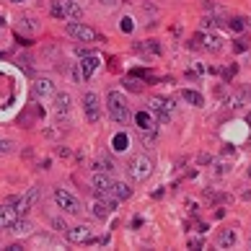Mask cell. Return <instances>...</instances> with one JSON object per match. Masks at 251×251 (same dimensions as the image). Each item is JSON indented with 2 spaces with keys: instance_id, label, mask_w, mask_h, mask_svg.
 I'll list each match as a JSON object with an SVG mask.
<instances>
[{
  "instance_id": "obj_26",
  "label": "cell",
  "mask_w": 251,
  "mask_h": 251,
  "mask_svg": "<svg viewBox=\"0 0 251 251\" xmlns=\"http://www.w3.org/2000/svg\"><path fill=\"white\" fill-rule=\"evenodd\" d=\"M212 26H215V18H204L202 21V29H212Z\"/></svg>"
},
{
  "instance_id": "obj_24",
  "label": "cell",
  "mask_w": 251,
  "mask_h": 251,
  "mask_svg": "<svg viewBox=\"0 0 251 251\" xmlns=\"http://www.w3.org/2000/svg\"><path fill=\"white\" fill-rule=\"evenodd\" d=\"M52 16H57V18H65V8H62V0H60V3H54V5H52Z\"/></svg>"
},
{
  "instance_id": "obj_16",
  "label": "cell",
  "mask_w": 251,
  "mask_h": 251,
  "mask_svg": "<svg viewBox=\"0 0 251 251\" xmlns=\"http://www.w3.org/2000/svg\"><path fill=\"white\" fill-rule=\"evenodd\" d=\"M236 244V233L230 228H226V230H220V236H218V246L220 249H230Z\"/></svg>"
},
{
  "instance_id": "obj_2",
  "label": "cell",
  "mask_w": 251,
  "mask_h": 251,
  "mask_svg": "<svg viewBox=\"0 0 251 251\" xmlns=\"http://www.w3.org/2000/svg\"><path fill=\"white\" fill-rule=\"evenodd\" d=\"M127 174H129V179H132V181H145L148 176L153 174V161L145 153L135 155L132 161L127 163Z\"/></svg>"
},
{
  "instance_id": "obj_12",
  "label": "cell",
  "mask_w": 251,
  "mask_h": 251,
  "mask_svg": "<svg viewBox=\"0 0 251 251\" xmlns=\"http://www.w3.org/2000/svg\"><path fill=\"white\" fill-rule=\"evenodd\" d=\"M129 194H132V187L125 181H114L111 184V197H114L117 202H122V200H129Z\"/></svg>"
},
{
  "instance_id": "obj_13",
  "label": "cell",
  "mask_w": 251,
  "mask_h": 251,
  "mask_svg": "<svg viewBox=\"0 0 251 251\" xmlns=\"http://www.w3.org/2000/svg\"><path fill=\"white\" fill-rule=\"evenodd\" d=\"M16 218H18V212L13 210V204H3L0 207V228H11Z\"/></svg>"
},
{
  "instance_id": "obj_23",
  "label": "cell",
  "mask_w": 251,
  "mask_h": 251,
  "mask_svg": "<svg viewBox=\"0 0 251 251\" xmlns=\"http://www.w3.org/2000/svg\"><path fill=\"white\" fill-rule=\"evenodd\" d=\"M228 26H230L233 31H244L249 24H246V18H230V21H228Z\"/></svg>"
},
{
  "instance_id": "obj_8",
  "label": "cell",
  "mask_w": 251,
  "mask_h": 251,
  "mask_svg": "<svg viewBox=\"0 0 251 251\" xmlns=\"http://www.w3.org/2000/svg\"><path fill=\"white\" fill-rule=\"evenodd\" d=\"M135 125H137V129H140L143 135H153L155 132V119H153L151 111H137V114H135Z\"/></svg>"
},
{
  "instance_id": "obj_22",
  "label": "cell",
  "mask_w": 251,
  "mask_h": 251,
  "mask_svg": "<svg viewBox=\"0 0 251 251\" xmlns=\"http://www.w3.org/2000/svg\"><path fill=\"white\" fill-rule=\"evenodd\" d=\"M127 143H129V137H127V135H122V132H119V135L114 137V151H127V148H129Z\"/></svg>"
},
{
  "instance_id": "obj_14",
  "label": "cell",
  "mask_w": 251,
  "mask_h": 251,
  "mask_svg": "<svg viewBox=\"0 0 251 251\" xmlns=\"http://www.w3.org/2000/svg\"><path fill=\"white\" fill-rule=\"evenodd\" d=\"M78 65H80V70H83V78H91L96 73V68H99V57H96V54H86L83 62H78Z\"/></svg>"
},
{
  "instance_id": "obj_27",
  "label": "cell",
  "mask_w": 251,
  "mask_h": 251,
  "mask_svg": "<svg viewBox=\"0 0 251 251\" xmlns=\"http://www.w3.org/2000/svg\"><path fill=\"white\" fill-rule=\"evenodd\" d=\"M54 228H57V230H68V223H65V220H54Z\"/></svg>"
},
{
  "instance_id": "obj_3",
  "label": "cell",
  "mask_w": 251,
  "mask_h": 251,
  "mask_svg": "<svg viewBox=\"0 0 251 251\" xmlns=\"http://www.w3.org/2000/svg\"><path fill=\"white\" fill-rule=\"evenodd\" d=\"M54 204H57L62 212H68V215H78V212L83 210V204L78 202V197H73V194L68 189H62V187L54 189Z\"/></svg>"
},
{
  "instance_id": "obj_20",
  "label": "cell",
  "mask_w": 251,
  "mask_h": 251,
  "mask_svg": "<svg viewBox=\"0 0 251 251\" xmlns=\"http://www.w3.org/2000/svg\"><path fill=\"white\" fill-rule=\"evenodd\" d=\"M181 99L187 101V104H192V106H202V104H204L202 94H197V91H187V88L181 91Z\"/></svg>"
},
{
  "instance_id": "obj_32",
  "label": "cell",
  "mask_w": 251,
  "mask_h": 251,
  "mask_svg": "<svg viewBox=\"0 0 251 251\" xmlns=\"http://www.w3.org/2000/svg\"><path fill=\"white\" fill-rule=\"evenodd\" d=\"M249 145H251V140H249Z\"/></svg>"
},
{
  "instance_id": "obj_5",
  "label": "cell",
  "mask_w": 251,
  "mask_h": 251,
  "mask_svg": "<svg viewBox=\"0 0 251 251\" xmlns=\"http://www.w3.org/2000/svg\"><path fill=\"white\" fill-rule=\"evenodd\" d=\"M68 34L73 36V39H78V42H96V36H99L91 26L80 24V21H70L68 24Z\"/></svg>"
},
{
  "instance_id": "obj_17",
  "label": "cell",
  "mask_w": 251,
  "mask_h": 251,
  "mask_svg": "<svg viewBox=\"0 0 251 251\" xmlns=\"http://www.w3.org/2000/svg\"><path fill=\"white\" fill-rule=\"evenodd\" d=\"M54 111H57V114H68V111H70V96L68 94H57V96H54Z\"/></svg>"
},
{
  "instance_id": "obj_31",
  "label": "cell",
  "mask_w": 251,
  "mask_h": 251,
  "mask_svg": "<svg viewBox=\"0 0 251 251\" xmlns=\"http://www.w3.org/2000/svg\"><path fill=\"white\" fill-rule=\"evenodd\" d=\"M249 176H251V166H249Z\"/></svg>"
},
{
  "instance_id": "obj_1",
  "label": "cell",
  "mask_w": 251,
  "mask_h": 251,
  "mask_svg": "<svg viewBox=\"0 0 251 251\" xmlns=\"http://www.w3.org/2000/svg\"><path fill=\"white\" fill-rule=\"evenodd\" d=\"M106 109H109V114L111 119H114L117 125H127L129 122V104H127V99L122 91H109L106 94Z\"/></svg>"
},
{
  "instance_id": "obj_6",
  "label": "cell",
  "mask_w": 251,
  "mask_h": 251,
  "mask_svg": "<svg viewBox=\"0 0 251 251\" xmlns=\"http://www.w3.org/2000/svg\"><path fill=\"white\" fill-rule=\"evenodd\" d=\"M91 184H94V192H96V197L106 200L109 194H111V184H114V181H111V176H109V174H104V171L99 169V171L94 174V179H91Z\"/></svg>"
},
{
  "instance_id": "obj_29",
  "label": "cell",
  "mask_w": 251,
  "mask_h": 251,
  "mask_svg": "<svg viewBox=\"0 0 251 251\" xmlns=\"http://www.w3.org/2000/svg\"><path fill=\"white\" fill-rule=\"evenodd\" d=\"M246 122H249V125H251V111H249V117H246Z\"/></svg>"
},
{
  "instance_id": "obj_15",
  "label": "cell",
  "mask_w": 251,
  "mask_h": 251,
  "mask_svg": "<svg viewBox=\"0 0 251 251\" xmlns=\"http://www.w3.org/2000/svg\"><path fill=\"white\" fill-rule=\"evenodd\" d=\"M62 8H65V18H73V21L83 18V8L75 3V0H62Z\"/></svg>"
},
{
  "instance_id": "obj_18",
  "label": "cell",
  "mask_w": 251,
  "mask_h": 251,
  "mask_svg": "<svg viewBox=\"0 0 251 251\" xmlns=\"http://www.w3.org/2000/svg\"><path fill=\"white\" fill-rule=\"evenodd\" d=\"M200 39L204 42L202 47L204 50H210V52H220L223 50V44H220V36H215V34H207V36H200Z\"/></svg>"
},
{
  "instance_id": "obj_28",
  "label": "cell",
  "mask_w": 251,
  "mask_h": 251,
  "mask_svg": "<svg viewBox=\"0 0 251 251\" xmlns=\"http://www.w3.org/2000/svg\"><path fill=\"white\" fill-rule=\"evenodd\" d=\"M122 31H132V24H129V18H122Z\"/></svg>"
},
{
  "instance_id": "obj_19",
  "label": "cell",
  "mask_w": 251,
  "mask_h": 251,
  "mask_svg": "<svg viewBox=\"0 0 251 251\" xmlns=\"http://www.w3.org/2000/svg\"><path fill=\"white\" fill-rule=\"evenodd\" d=\"M11 230H13L16 236H24V233H29V230H31V226H29V220H24V215H18V218L13 220Z\"/></svg>"
},
{
  "instance_id": "obj_11",
  "label": "cell",
  "mask_w": 251,
  "mask_h": 251,
  "mask_svg": "<svg viewBox=\"0 0 251 251\" xmlns=\"http://www.w3.org/2000/svg\"><path fill=\"white\" fill-rule=\"evenodd\" d=\"M111 210H117V200H99V202L94 204V215H96L99 220H106V218L111 215Z\"/></svg>"
},
{
  "instance_id": "obj_10",
  "label": "cell",
  "mask_w": 251,
  "mask_h": 251,
  "mask_svg": "<svg viewBox=\"0 0 251 251\" xmlns=\"http://www.w3.org/2000/svg\"><path fill=\"white\" fill-rule=\"evenodd\" d=\"M34 96H36V99H50V96H54V83H52L50 78L34 80Z\"/></svg>"
},
{
  "instance_id": "obj_7",
  "label": "cell",
  "mask_w": 251,
  "mask_h": 251,
  "mask_svg": "<svg viewBox=\"0 0 251 251\" xmlns=\"http://www.w3.org/2000/svg\"><path fill=\"white\" fill-rule=\"evenodd\" d=\"M83 111H86L88 122H99L101 119V99L96 94H86L83 96Z\"/></svg>"
},
{
  "instance_id": "obj_4",
  "label": "cell",
  "mask_w": 251,
  "mask_h": 251,
  "mask_svg": "<svg viewBox=\"0 0 251 251\" xmlns=\"http://www.w3.org/2000/svg\"><path fill=\"white\" fill-rule=\"evenodd\" d=\"M39 200V187H31L26 194H21V197H16L11 204H13V210L18 212V215H26L31 207H34V202Z\"/></svg>"
},
{
  "instance_id": "obj_30",
  "label": "cell",
  "mask_w": 251,
  "mask_h": 251,
  "mask_svg": "<svg viewBox=\"0 0 251 251\" xmlns=\"http://www.w3.org/2000/svg\"><path fill=\"white\" fill-rule=\"evenodd\" d=\"M11 3H26V0H11Z\"/></svg>"
},
{
  "instance_id": "obj_9",
  "label": "cell",
  "mask_w": 251,
  "mask_h": 251,
  "mask_svg": "<svg viewBox=\"0 0 251 251\" xmlns=\"http://www.w3.org/2000/svg\"><path fill=\"white\" fill-rule=\"evenodd\" d=\"M68 233V238L73 241V244H83V241H94V233H91L88 226H73L65 230Z\"/></svg>"
},
{
  "instance_id": "obj_21",
  "label": "cell",
  "mask_w": 251,
  "mask_h": 251,
  "mask_svg": "<svg viewBox=\"0 0 251 251\" xmlns=\"http://www.w3.org/2000/svg\"><path fill=\"white\" fill-rule=\"evenodd\" d=\"M36 29H39V24H36L34 18H29V16H26V18H21V21H18V31H29V34H34Z\"/></svg>"
},
{
  "instance_id": "obj_25",
  "label": "cell",
  "mask_w": 251,
  "mask_h": 251,
  "mask_svg": "<svg viewBox=\"0 0 251 251\" xmlns=\"http://www.w3.org/2000/svg\"><path fill=\"white\" fill-rule=\"evenodd\" d=\"M5 153H11V143H8V140H0V155H5Z\"/></svg>"
}]
</instances>
